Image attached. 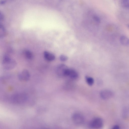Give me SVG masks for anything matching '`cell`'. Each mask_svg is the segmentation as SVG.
<instances>
[{
  "label": "cell",
  "mask_w": 129,
  "mask_h": 129,
  "mask_svg": "<svg viewBox=\"0 0 129 129\" xmlns=\"http://www.w3.org/2000/svg\"><path fill=\"white\" fill-rule=\"evenodd\" d=\"M28 97L24 93H16L12 95L11 97L12 102L15 104H20L25 103L27 100Z\"/></svg>",
  "instance_id": "cell-1"
},
{
  "label": "cell",
  "mask_w": 129,
  "mask_h": 129,
  "mask_svg": "<svg viewBox=\"0 0 129 129\" xmlns=\"http://www.w3.org/2000/svg\"><path fill=\"white\" fill-rule=\"evenodd\" d=\"M16 62L14 59L7 56L4 57L2 65L4 69L7 70H12L16 67Z\"/></svg>",
  "instance_id": "cell-2"
},
{
  "label": "cell",
  "mask_w": 129,
  "mask_h": 129,
  "mask_svg": "<svg viewBox=\"0 0 129 129\" xmlns=\"http://www.w3.org/2000/svg\"><path fill=\"white\" fill-rule=\"evenodd\" d=\"M103 125V119L100 117H96L93 119L90 122L89 125L90 127L94 128H100Z\"/></svg>",
  "instance_id": "cell-3"
},
{
  "label": "cell",
  "mask_w": 129,
  "mask_h": 129,
  "mask_svg": "<svg viewBox=\"0 0 129 129\" xmlns=\"http://www.w3.org/2000/svg\"><path fill=\"white\" fill-rule=\"evenodd\" d=\"M18 77L20 81H27L29 79L30 76L28 71L27 70L24 69L18 73Z\"/></svg>",
  "instance_id": "cell-4"
},
{
  "label": "cell",
  "mask_w": 129,
  "mask_h": 129,
  "mask_svg": "<svg viewBox=\"0 0 129 129\" xmlns=\"http://www.w3.org/2000/svg\"><path fill=\"white\" fill-rule=\"evenodd\" d=\"M72 119L73 122L77 125H80L83 123L84 120L83 116L79 113H74L72 116Z\"/></svg>",
  "instance_id": "cell-5"
},
{
  "label": "cell",
  "mask_w": 129,
  "mask_h": 129,
  "mask_svg": "<svg viewBox=\"0 0 129 129\" xmlns=\"http://www.w3.org/2000/svg\"><path fill=\"white\" fill-rule=\"evenodd\" d=\"M114 95V93L112 91L108 89L102 90L100 93L101 98L104 100H107L111 98Z\"/></svg>",
  "instance_id": "cell-6"
},
{
  "label": "cell",
  "mask_w": 129,
  "mask_h": 129,
  "mask_svg": "<svg viewBox=\"0 0 129 129\" xmlns=\"http://www.w3.org/2000/svg\"><path fill=\"white\" fill-rule=\"evenodd\" d=\"M67 67L65 64H60L58 65L56 69L57 75L59 76L62 77L65 76V73Z\"/></svg>",
  "instance_id": "cell-7"
},
{
  "label": "cell",
  "mask_w": 129,
  "mask_h": 129,
  "mask_svg": "<svg viewBox=\"0 0 129 129\" xmlns=\"http://www.w3.org/2000/svg\"><path fill=\"white\" fill-rule=\"evenodd\" d=\"M65 76L68 77L72 79H76L78 77V74L75 70L68 68L66 71Z\"/></svg>",
  "instance_id": "cell-8"
},
{
  "label": "cell",
  "mask_w": 129,
  "mask_h": 129,
  "mask_svg": "<svg viewBox=\"0 0 129 129\" xmlns=\"http://www.w3.org/2000/svg\"><path fill=\"white\" fill-rule=\"evenodd\" d=\"M44 56L46 60L49 61L54 60L55 58V56L53 54L47 51L44 52Z\"/></svg>",
  "instance_id": "cell-9"
},
{
  "label": "cell",
  "mask_w": 129,
  "mask_h": 129,
  "mask_svg": "<svg viewBox=\"0 0 129 129\" xmlns=\"http://www.w3.org/2000/svg\"><path fill=\"white\" fill-rule=\"evenodd\" d=\"M119 41L120 43L122 45L127 46L129 45V39L125 36H121Z\"/></svg>",
  "instance_id": "cell-10"
},
{
  "label": "cell",
  "mask_w": 129,
  "mask_h": 129,
  "mask_svg": "<svg viewBox=\"0 0 129 129\" xmlns=\"http://www.w3.org/2000/svg\"><path fill=\"white\" fill-rule=\"evenodd\" d=\"M23 54L25 57L27 59H31L33 57V54L29 50L27 49L24 50L23 51Z\"/></svg>",
  "instance_id": "cell-11"
},
{
  "label": "cell",
  "mask_w": 129,
  "mask_h": 129,
  "mask_svg": "<svg viewBox=\"0 0 129 129\" xmlns=\"http://www.w3.org/2000/svg\"><path fill=\"white\" fill-rule=\"evenodd\" d=\"M122 113L123 118H127L129 117V108L128 107H124L122 109Z\"/></svg>",
  "instance_id": "cell-12"
},
{
  "label": "cell",
  "mask_w": 129,
  "mask_h": 129,
  "mask_svg": "<svg viewBox=\"0 0 129 129\" xmlns=\"http://www.w3.org/2000/svg\"><path fill=\"white\" fill-rule=\"evenodd\" d=\"M86 81L87 84L89 86H92L94 82V80L92 77L88 76L85 77Z\"/></svg>",
  "instance_id": "cell-13"
},
{
  "label": "cell",
  "mask_w": 129,
  "mask_h": 129,
  "mask_svg": "<svg viewBox=\"0 0 129 129\" xmlns=\"http://www.w3.org/2000/svg\"><path fill=\"white\" fill-rule=\"evenodd\" d=\"M6 34V31L3 25H1L0 28V37L2 38L5 37Z\"/></svg>",
  "instance_id": "cell-14"
},
{
  "label": "cell",
  "mask_w": 129,
  "mask_h": 129,
  "mask_svg": "<svg viewBox=\"0 0 129 129\" xmlns=\"http://www.w3.org/2000/svg\"><path fill=\"white\" fill-rule=\"evenodd\" d=\"M121 3L123 7L129 8V0H121Z\"/></svg>",
  "instance_id": "cell-15"
},
{
  "label": "cell",
  "mask_w": 129,
  "mask_h": 129,
  "mask_svg": "<svg viewBox=\"0 0 129 129\" xmlns=\"http://www.w3.org/2000/svg\"><path fill=\"white\" fill-rule=\"evenodd\" d=\"M60 60L62 61H65L68 59V57L66 55H62L60 56Z\"/></svg>",
  "instance_id": "cell-16"
},
{
  "label": "cell",
  "mask_w": 129,
  "mask_h": 129,
  "mask_svg": "<svg viewBox=\"0 0 129 129\" xmlns=\"http://www.w3.org/2000/svg\"><path fill=\"white\" fill-rule=\"evenodd\" d=\"M72 82H67L66 84H65L66 86V87H66L67 89H70V88H71V86H73L72 84Z\"/></svg>",
  "instance_id": "cell-17"
},
{
  "label": "cell",
  "mask_w": 129,
  "mask_h": 129,
  "mask_svg": "<svg viewBox=\"0 0 129 129\" xmlns=\"http://www.w3.org/2000/svg\"><path fill=\"white\" fill-rule=\"evenodd\" d=\"M112 128L114 129H118L119 128V126L118 125H115L112 127Z\"/></svg>",
  "instance_id": "cell-18"
},
{
  "label": "cell",
  "mask_w": 129,
  "mask_h": 129,
  "mask_svg": "<svg viewBox=\"0 0 129 129\" xmlns=\"http://www.w3.org/2000/svg\"><path fill=\"white\" fill-rule=\"evenodd\" d=\"M6 0H0L1 4L3 5L4 4L6 1Z\"/></svg>",
  "instance_id": "cell-19"
},
{
  "label": "cell",
  "mask_w": 129,
  "mask_h": 129,
  "mask_svg": "<svg viewBox=\"0 0 129 129\" xmlns=\"http://www.w3.org/2000/svg\"><path fill=\"white\" fill-rule=\"evenodd\" d=\"M127 26H128V28H129V24Z\"/></svg>",
  "instance_id": "cell-20"
}]
</instances>
